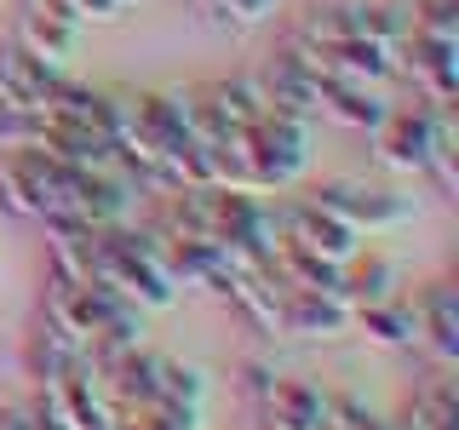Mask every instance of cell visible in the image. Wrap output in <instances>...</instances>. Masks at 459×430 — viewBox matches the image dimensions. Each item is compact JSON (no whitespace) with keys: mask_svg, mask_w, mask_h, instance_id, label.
Segmentation results:
<instances>
[{"mask_svg":"<svg viewBox=\"0 0 459 430\" xmlns=\"http://www.w3.org/2000/svg\"><path fill=\"white\" fill-rule=\"evenodd\" d=\"M35 115H52V121H69V126H92V133L115 138V92H98V86L69 81V75L40 98Z\"/></svg>","mask_w":459,"mask_h":430,"instance_id":"13","label":"cell"},{"mask_svg":"<svg viewBox=\"0 0 459 430\" xmlns=\"http://www.w3.org/2000/svg\"><path fill=\"white\" fill-rule=\"evenodd\" d=\"M29 133H35V104L0 81V150H23Z\"/></svg>","mask_w":459,"mask_h":430,"instance_id":"22","label":"cell"},{"mask_svg":"<svg viewBox=\"0 0 459 430\" xmlns=\"http://www.w3.org/2000/svg\"><path fill=\"white\" fill-rule=\"evenodd\" d=\"M413 315H420V350L448 373L459 362V293H454V281H430L425 293H413Z\"/></svg>","mask_w":459,"mask_h":430,"instance_id":"9","label":"cell"},{"mask_svg":"<svg viewBox=\"0 0 459 430\" xmlns=\"http://www.w3.org/2000/svg\"><path fill=\"white\" fill-rule=\"evenodd\" d=\"M241 391L253 401V419H264L276 430H316L322 425V391L305 379H281L270 367H247L241 373Z\"/></svg>","mask_w":459,"mask_h":430,"instance_id":"6","label":"cell"},{"mask_svg":"<svg viewBox=\"0 0 459 430\" xmlns=\"http://www.w3.org/2000/svg\"><path fill=\"white\" fill-rule=\"evenodd\" d=\"M64 6L75 12L81 29H86V23H115V18L126 12V0H64Z\"/></svg>","mask_w":459,"mask_h":430,"instance_id":"24","label":"cell"},{"mask_svg":"<svg viewBox=\"0 0 459 430\" xmlns=\"http://www.w3.org/2000/svg\"><path fill=\"white\" fill-rule=\"evenodd\" d=\"M454 126V104H413V109H385L379 126L368 133L373 143V161L385 172H408V178H420L430 150H437V138Z\"/></svg>","mask_w":459,"mask_h":430,"instance_id":"4","label":"cell"},{"mask_svg":"<svg viewBox=\"0 0 459 430\" xmlns=\"http://www.w3.org/2000/svg\"><path fill=\"white\" fill-rule=\"evenodd\" d=\"M224 29H258L270 18V0H201Z\"/></svg>","mask_w":459,"mask_h":430,"instance_id":"23","label":"cell"},{"mask_svg":"<svg viewBox=\"0 0 459 430\" xmlns=\"http://www.w3.org/2000/svg\"><path fill=\"white\" fill-rule=\"evenodd\" d=\"M310 104H316V121L344 126V133H373L379 115L391 109L379 98V86H356V81H310Z\"/></svg>","mask_w":459,"mask_h":430,"instance_id":"11","label":"cell"},{"mask_svg":"<svg viewBox=\"0 0 459 430\" xmlns=\"http://www.w3.org/2000/svg\"><path fill=\"white\" fill-rule=\"evenodd\" d=\"M351 327L373 350H413V344H420V315H413V298H402V293L351 310Z\"/></svg>","mask_w":459,"mask_h":430,"instance_id":"14","label":"cell"},{"mask_svg":"<svg viewBox=\"0 0 459 430\" xmlns=\"http://www.w3.org/2000/svg\"><path fill=\"white\" fill-rule=\"evenodd\" d=\"M287 35L310 40V47H339V40H379V47H396V40L408 35V18H402V6H391V0H316Z\"/></svg>","mask_w":459,"mask_h":430,"instance_id":"3","label":"cell"},{"mask_svg":"<svg viewBox=\"0 0 459 430\" xmlns=\"http://www.w3.org/2000/svg\"><path fill=\"white\" fill-rule=\"evenodd\" d=\"M276 293H281V333H293V339L351 333V310L333 293H305V287H281V281H276Z\"/></svg>","mask_w":459,"mask_h":430,"instance_id":"12","label":"cell"},{"mask_svg":"<svg viewBox=\"0 0 459 430\" xmlns=\"http://www.w3.org/2000/svg\"><path fill=\"white\" fill-rule=\"evenodd\" d=\"M270 229H276L281 241H293V247H305L316 258H327V264H344L356 247H362V236H351L333 212H322L316 201H281V207H270Z\"/></svg>","mask_w":459,"mask_h":430,"instance_id":"8","label":"cell"},{"mask_svg":"<svg viewBox=\"0 0 459 430\" xmlns=\"http://www.w3.org/2000/svg\"><path fill=\"white\" fill-rule=\"evenodd\" d=\"M86 281L121 293L126 305H138L143 315L178 305V287L161 276V264L150 258V247H143V236H138L133 219L86 229Z\"/></svg>","mask_w":459,"mask_h":430,"instance_id":"1","label":"cell"},{"mask_svg":"<svg viewBox=\"0 0 459 430\" xmlns=\"http://www.w3.org/2000/svg\"><path fill=\"white\" fill-rule=\"evenodd\" d=\"M310 201H316L322 212H333V219L351 229V236H385V229L413 224V212H420V207H413V195L385 190V184H351V178L310 190Z\"/></svg>","mask_w":459,"mask_h":430,"instance_id":"5","label":"cell"},{"mask_svg":"<svg viewBox=\"0 0 459 430\" xmlns=\"http://www.w3.org/2000/svg\"><path fill=\"white\" fill-rule=\"evenodd\" d=\"M408 35H430V40H459V0H413L402 6Z\"/></svg>","mask_w":459,"mask_h":430,"instance_id":"21","label":"cell"},{"mask_svg":"<svg viewBox=\"0 0 459 430\" xmlns=\"http://www.w3.org/2000/svg\"><path fill=\"white\" fill-rule=\"evenodd\" d=\"M75 23H57V18H40V12H18V23H12V47H23L29 57H40V64L64 69L69 52H75Z\"/></svg>","mask_w":459,"mask_h":430,"instance_id":"17","label":"cell"},{"mask_svg":"<svg viewBox=\"0 0 459 430\" xmlns=\"http://www.w3.org/2000/svg\"><path fill=\"white\" fill-rule=\"evenodd\" d=\"M0 81H6V86H12L18 98H29V104L40 109V98H47L52 86L64 81V69L40 64V57H29L23 47H12V40H6V47H0Z\"/></svg>","mask_w":459,"mask_h":430,"instance_id":"19","label":"cell"},{"mask_svg":"<svg viewBox=\"0 0 459 430\" xmlns=\"http://www.w3.org/2000/svg\"><path fill=\"white\" fill-rule=\"evenodd\" d=\"M391 293H396V264L385 253H362V247H356L339 264V305L344 310H362V305L391 298Z\"/></svg>","mask_w":459,"mask_h":430,"instance_id":"15","label":"cell"},{"mask_svg":"<svg viewBox=\"0 0 459 430\" xmlns=\"http://www.w3.org/2000/svg\"><path fill=\"white\" fill-rule=\"evenodd\" d=\"M402 430H459V391L454 379H430L425 391H413L408 413L396 419Z\"/></svg>","mask_w":459,"mask_h":430,"instance_id":"18","label":"cell"},{"mask_svg":"<svg viewBox=\"0 0 459 430\" xmlns=\"http://www.w3.org/2000/svg\"><path fill=\"white\" fill-rule=\"evenodd\" d=\"M23 373L35 384H52V379H64V373H81V344L64 339L47 322H35V333L23 339Z\"/></svg>","mask_w":459,"mask_h":430,"instance_id":"16","label":"cell"},{"mask_svg":"<svg viewBox=\"0 0 459 430\" xmlns=\"http://www.w3.org/2000/svg\"><path fill=\"white\" fill-rule=\"evenodd\" d=\"M150 391L167 396V401H184V408H201V401H207V379H201V367H190V362L155 356V384Z\"/></svg>","mask_w":459,"mask_h":430,"instance_id":"20","label":"cell"},{"mask_svg":"<svg viewBox=\"0 0 459 430\" xmlns=\"http://www.w3.org/2000/svg\"><path fill=\"white\" fill-rule=\"evenodd\" d=\"M253 430H276V425H264V419H253Z\"/></svg>","mask_w":459,"mask_h":430,"instance_id":"25","label":"cell"},{"mask_svg":"<svg viewBox=\"0 0 459 430\" xmlns=\"http://www.w3.org/2000/svg\"><path fill=\"white\" fill-rule=\"evenodd\" d=\"M396 75L413 86L420 104H454L459 98V40L402 35L396 40Z\"/></svg>","mask_w":459,"mask_h":430,"instance_id":"7","label":"cell"},{"mask_svg":"<svg viewBox=\"0 0 459 430\" xmlns=\"http://www.w3.org/2000/svg\"><path fill=\"white\" fill-rule=\"evenodd\" d=\"M40 322L57 327L64 339L81 344V356L92 344H133L143 333V310L126 305L121 293L98 281H64V276H47V293H40Z\"/></svg>","mask_w":459,"mask_h":430,"instance_id":"2","label":"cell"},{"mask_svg":"<svg viewBox=\"0 0 459 430\" xmlns=\"http://www.w3.org/2000/svg\"><path fill=\"white\" fill-rule=\"evenodd\" d=\"M35 401L57 430H109V401L98 396V384L86 373H64V379L40 384Z\"/></svg>","mask_w":459,"mask_h":430,"instance_id":"10","label":"cell"}]
</instances>
